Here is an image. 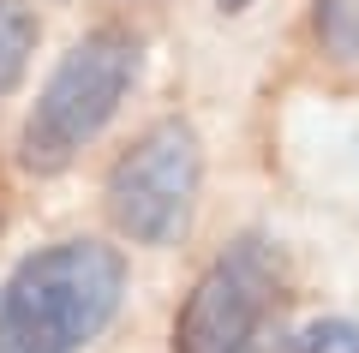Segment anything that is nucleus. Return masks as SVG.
<instances>
[{
	"label": "nucleus",
	"instance_id": "f03ea898",
	"mask_svg": "<svg viewBox=\"0 0 359 353\" xmlns=\"http://www.w3.org/2000/svg\"><path fill=\"white\" fill-rule=\"evenodd\" d=\"M138 72H144V42L132 30L102 25L90 36H78L25 114V132H18L25 174H36V180L66 174L84 156V144H96L108 132V120L132 96Z\"/></svg>",
	"mask_w": 359,
	"mask_h": 353
},
{
	"label": "nucleus",
	"instance_id": "39448f33",
	"mask_svg": "<svg viewBox=\"0 0 359 353\" xmlns=\"http://www.w3.org/2000/svg\"><path fill=\"white\" fill-rule=\"evenodd\" d=\"M36 42H42V18L30 13L25 0H0V102L25 84Z\"/></svg>",
	"mask_w": 359,
	"mask_h": 353
},
{
	"label": "nucleus",
	"instance_id": "0eeeda50",
	"mask_svg": "<svg viewBox=\"0 0 359 353\" xmlns=\"http://www.w3.org/2000/svg\"><path fill=\"white\" fill-rule=\"evenodd\" d=\"M276 353H359V324H347V317H318V324L294 329Z\"/></svg>",
	"mask_w": 359,
	"mask_h": 353
},
{
	"label": "nucleus",
	"instance_id": "6e6552de",
	"mask_svg": "<svg viewBox=\"0 0 359 353\" xmlns=\"http://www.w3.org/2000/svg\"><path fill=\"white\" fill-rule=\"evenodd\" d=\"M245 6H252V0H216V13H228V18H233V13H245Z\"/></svg>",
	"mask_w": 359,
	"mask_h": 353
},
{
	"label": "nucleus",
	"instance_id": "423d86ee",
	"mask_svg": "<svg viewBox=\"0 0 359 353\" xmlns=\"http://www.w3.org/2000/svg\"><path fill=\"white\" fill-rule=\"evenodd\" d=\"M311 30L335 66H359V0H311Z\"/></svg>",
	"mask_w": 359,
	"mask_h": 353
},
{
	"label": "nucleus",
	"instance_id": "20e7f679",
	"mask_svg": "<svg viewBox=\"0 0 359 353\" xmlns=\"http://www.w3.org/2000/svg\"><path fill=\"white\" fill-rule=\"evenodd\" d=\"M282 312V258L245 234L198 276L174 317V353H264L269 324Z\"/></svg>",
	"mask_w": 359,
	"mask_h": 353
},
{
	"label": "nucleus",
	"instance_id": "7ed1b4c3",
	"mask_svg": "<svg viewBox=\"0 0 359 353\" xmlns=\"http://www.w3.org/2000/svg\"><path fill=\"white\" fill-rule=\"evenodd\" d=\"M198 186H204V144L186 120H156L150 132L120 150L108 168V222L138 246H174L198 210Z\"/></svg>",
	"mask_w": 359,
	"mask_h": 353
},
{
	"label": "nucleus",
	"instance_id": "f257e3e1",
	"mask_svg": "<svg viewBox=\"0 0 359 353\" xmlns=\"http://www.w3.org/2000/svg\"><path fill=\"white\" fill-rule=\"evenodd\" d=\"M126 300V258L102 240H54L0 288V353H84Z\"/></svg>",
	"mask_w": 359,
	"mask_h": 353
}]
</instances>
